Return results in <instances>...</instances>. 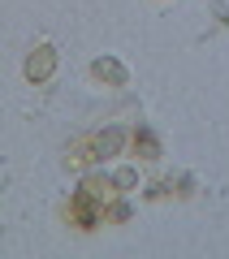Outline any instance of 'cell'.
I'll return each instance as SVG.
<instances>
[{
	"instance_id": "cell-1",
	"label": "cell",
	"mask_w": 229,
	"mask_h": 259,
	"mask_svg": "<svg viewBox=\"0 0 229 259\" xmlns=\"http://www.w3.org/2000/svg\"><path fill=\"white\" fill-rule=\"evenodd\" d=\"M52 69H56V52H52V48H35V52L26 56V78H30V82L52 78Z\"/></svg>"
},
{
	"instance_id": "cell-2",
	"label": "cell",
	"mask_w": 229,
	"mask_h": 259,
	"mask_svg": "<svg viewBox=\"0 0 229 259\" xmlns=\"http://www.w3.org/2000/svg\"><path fill=\"white\" fill-rule=\"evenodd\" d=\"M112 186H117V177H100V173H95V177H87V182L83 186H78V190H83L87 194V199H91V203H108V199H112Z\"/></svg>"
},
{
	"instance_id": "cell-3",
	"label": "cell",
	"mask_w": 229,
	"mask_h": 259,
	"mask_svg": "<svg viewBox=\"0 0 229 259\" xmlns=\"http://www.w3.org/2000/svg\"><path fill=\"white\" fill-rule=\"evenodd\" d=\"M91 74L100 78V82H112V87L126 82V69H121L117 61H95V65H91Z\"/></svg>"
},
{
	"instance_id": "cell-4",
	"label": "cell",
	"mask_w": 229,
	"mask_h": 259,
	"mask_svg": "<svg viewBox=\"0 0 229 259\" xmlns=\"http://www.w3.org/2000/svg\"><path fill=\"white\" fill-rule=\"evenodd\" d=\"M134 151H138L143 160H156V156H160L156 134H151V130H134Z\"/></svg>"
},
{
	"instance_id": "cell-5",
	"label": "cell",
	"mask_w": 229,
	"mask_h": 259,
	"mask_svg": "<svg viewBox=\"0 0 229 259\" xmlns=\"http://www.w3.org/2000/svg\"><path fill=\"white\" fill-rule=\"evenodd\" d=\"M91 147L100 151V156H112V151L121 147V130H108V134H100V139H91Z\"/></svg>"
},
{
	"instance_id": "cell-6",
	"label": "cell",
	"mask_w": 229,
	"mask_h": 259,
	"mask_svg": "<svg viewBox=\"0 0 229 259\" xmlns=\"http://www.w3.org/2000/svg\"><path fill=\"white\" fill-rule=\"evenodd\" d=\"M117 186H134V168H121V173H117Z\"/></svg>"
}]
</instances>
